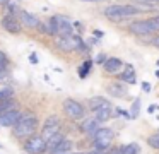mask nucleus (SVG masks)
Returning <instances> with one entry per match:
<instances>
[{"instance_id": "nucleus-25", "label": "nucleus", "mask_w": 159, "mask_h": 154, "mask_svg": "<svg viewBox=\"0 0 159 154\" xmlns=\"http://www.w3.org/2000/svg\"><path fill=\"white\" fill-rule=\"evenodd\" d=\"M147 144L152 147V149L159 151V132H156V133H152V135H149V137H147Z\"/></svg>"}, {"instance_id": "nucleus-7", "label": "nucleus", "mask_w": 159, "mask_h": 154, "mask_svg": "<svg viewBox=\"0 0 159 154\" xmlns=\"http://www.w3.org/2000/svg\"><path fill=\"white\" fill-rule=\"evenodd\" d=\"M128 31L135 36H149V34L156 33L154 27H152L151 19H140V21H134V22L128 26Z\"/></svg>"}, {"instance_id": "nucleus-2", "label": "nucleus", "mask_w": 159, "mask_h": 154, "mask_svg": "<svg viewBox=\"0 0 159 154\" xmlns=\"http://www.w3.org/2000/svg\"><path fill=\"white\" fill-rule=\"evenodd\" d=\"M38 128V118L33 113H22L19 122L12 127V133L17 139H29Z\"/></svg>"}, {"instance_id": "nucleus-14", "label": "nucleus", "mask_w": 159, "mask_h": 154, "mask_svg": "<svg viewBox=\"0 0 159 154\" xmlns=\"http://www.w3.org/2000/svg\"><path fill=\"white\" fill-rule=\"evenodd\" d=\"M111 116H113V106L108 105V106H103V108L96 110L94 115H93V118L96 120L98 123H104V122H108Z\"/></svg>"}, {"instance_id": "nucleus-21", "label": "nucleus", "mask_w": 159, "mask_h": 154, "mask_svg": "<svg viewBox=\"0 0 159 154\" xmlns=\"http://www.w3.org/2000/svg\"><path fill=\"white\" fill-rule=\"evenodd\" d=\"M5 9H7L9 16H14L19 12V7H21V0H5Z\"/></svg>"}, {"instance_id": "nucleus-31", "label": "nucleus", "mask_w": 159, "mask_h": 154, "mask_svg": "<svg viewBox=\"0 0 159 154\" xmlns=\"http://www.w3.org/2000/svg\"><path fill=\"white\" fill-rule=\"evenodd\" d=\"M106 55H104V53H99V55H98V57H96V60H94V62H96V63H104V60H106Z\"/></svg>"}, {"instance_id": "nucleus-43", "label": "nucleus", "mask_w": 159, "mask_h": 154, "mask_svg": "<svg viewBox=\"0 0 159 154\" xmlns=\"http://www.w3.org/2000/svg\"><path fill=\"white\" fill-rule=\"evenodd\" d=\"M157 65H159V60H157Z\"/></svg>"}, {"instance_id": "nucleus-40", "label": "nucleus", "mask_w": 159, "mask_h": 154, "mask_svg": "<svg viewBox=\"0 0 159 154\" xmlns=\"http://www.w3.org/2000/svg\"><path fill=\"white\" fill-rule=\"evenodd\" d=\"M82 2H99V0H82Z\"/></svg>"}, {"instance_id": "nucleus-16", "label": "nucleus", "mask_w": 159, "mask_h": 154, "mask_svg": "<svg viewBox=\"0 0 159 154\" xmlns=\"http://www.w3.org/2000/svg\"><path fill=\"white\" fill-rule=\"evenodd\" d=\"M99 127H101V123H98L93 116H91V118H87V120H84V122L80 123V130H82L84 133H87V135H91V137L96 133V130L99 128Z\"/></svg>"}, {"instance_id": "nucleus-24", "label": "nucleus", "mask_w": 159, "mask_h": 154, "mask_svg": "<svg viewBox=\"0 0 159 154\" xmlns=\"http://www.w3.org/2000/svg\"><path fill=\"white\" fill-rule=\"evenodd\" d=\"M128 115H130V118H137V116L140 115V99L139 98L132 103V108H130V113H128Z\"/></svg>"}, {"instance_id": "nucleus-32", "label": "nucleus", "mask_w": 159, "mask_h": 154, "mask_svg": "<svg viewBox=\"0 0 159 154\" xmlns=\"http://www.w3.org/2000/svg\"><path fill=\"white\" fill-rule=\"evenodd\" d=\"M151 89H152V86L149 82H142V91L144 92H151Z\"/></svg>"}, {"instance_id": "nucleus-9", "label": "nucleus", "mask_w": 159, "mask_h": 154, "mask_svg": "<svg viewBox=\"0 0 159 154\" xmlns=\"http://www.w3.org/2000/svg\"><path fill=\"white\" fill-rule=\"evenodd\" d=\"M60 127H62V122H60V118L57 115H50L48 118L45 120V123H43V128H41V137L43 139H50V137L53 135V133L60 132Z\"/></svg>"}, {"instance_id": "nucleus-22", "label": "nucleus", "mask_w": 159, "mask_h": 154, "mask_svg": "<svg viewBox=\"0 0 159 154\" xmlns=\"http://www.w3.org/2000/svg\"><path fill=\"white\" fill-rule=\"evenodd\" d=\"M91 67H93V60H86L82 62V65L79 67V77L80 79H86L91 72Z\"/></svg>"}, {"instance_id": "nucleus-18", "label": "nucleus", "mask_w": 159, "mask_h": 154, "mask_svg": "<svg viewBox=\"0 0 159 154\" xmlns=\"http://www.w3.org/2000/svg\"><path fill=\"white\" fill-rule=\"evenodd\" d=\"M63 139H65V137H63V133H62V132H57V133H53V135L50 137V139H46V152L52 154V151L55 149V147L58 146V144L62 142Z\"/></svg>"}, {"instance_id": "nucleus-10", "label": "nucleus", "mask_w": 159, "mask_h": 154, "mask_svg": "<svg viewBox=\"0 0 159 154\" xmlns=\"http://www.w3.org/2000/svg\"><path fill=\"white\" fill-rule=\"evenodd\" d=\"M0 24H2V27H4L7 33H11V34H21L22 33L21 22H19L14 16H9V14H7V16H4V17H2V21H0Z\"/></svg>"}, {"instance_id": "nucleus-38", "label": "nucleus", "mask_w": 159, "mask_h": 154, "mask_svg": "<svg viewBox=\"0 0 159 154\" xmlns=\"http://www.w3.org/2000/svg\"><path fill=\"white\" fill-rule=\"evenodd\" d=\"M157 110V106H149V113H152V111H156Z\"/></svg>"}, {"instance_id": "nucleus-27", "label": "nucleus", "mask_w": 159, "mask_h": 154, "mask_svg": "<svg viewBox=\"0 0 159 154\" xmlns=\"http://www.w3.org/2000/svg\"><path fill=\"white\" fill-rule=\"evenodd\" d=\"M12 96H14L12 87H2V89H0V101H4V99H11Z\"/></svg>"}, {"instance_id": "nucleus-3", "label": "nucleus", "mask_w": 159, "mask_h": 154, "mask_svg": "<svg viewBox=\"0 0 159 154\" xmlns=\"http://www.w3.org/2000/svg\"><path fill=\"white\" fill-rule=\"evenodd\" d=\"M55 44L58 50L65 51V53H70V51H86L89 50V46H86L80 36L77 34H72V36H58L55 40Z\"/></svg>"}, {"instance_id": "nucleus-23", "label": "nucleus", "mask_w": 159, "mask_h": 154, "mask_svg": "<svg viewBox=\"0 0 159 154\" xmlns=\"http://www.w3.org/2000/svg\"><path fill=\"white\" fill-rule=\"evenodd\" d=\"M123 154H140V146L135 142H130L123 146Z\"/></svg>"}, {"instance_id": "nucleus-34", "label": "nucleus", "mask_w": 159, "mask_h": 154, "mask_svg": "<svg viewBox=\"0 0 159 154\" xmlns=\"http://www.w3.org/2000/svg\"><path fill=\"white\" fill-rule=\"evenodd\" d=\"M29 62H31V63H38V55H36V53H31V55H29Z\"/></svg>"}, {"instance_id": "nucleus-35", "label": "nucleus", "mask_w": 159, "mask_h": 154, "mask_svg": "<svg viewBox=\"0 0 159 154\" xmlns=\"http://www.w3.org/2000/svg\"><path fill=\"white\" fill-rule=\"evenodd\" d=\"M152 44H154L156 48H159V34H157V36L154 38V40H152Z\"/></svg>"}, {"instance_id": "nucleus-19", "label": "nucleus", "mask_w": 159, "mask_h": 154, "mask_svg": "<svg viewBox=\"0 0 159 154\" xmlns=\"http://www.w3.org/2000/svg\"><path fill=\"white\" fill-rule=\"evenodd\" d=\"M72 147H74V142H72V140L63 139L62 142H60L58 146H57L55 149L52 151V154H67V152H70V151H72Z\"/></svg>"}, {"instance_id": "nucleus-42", "label": "nucleus", "mask_w": 159, "mask_h": 154, "mask_svg": "<svg viewBox=\"0 0 159 154\" xmlns=\"http://www.w3.org/2000/svg\"><path fill=\"white\" fill-rule=\"evenodd\" d=\"M4 3H5V0H0V5H4Z\"/></svg>"}, {"instance_id": "nucleus-41", "label": "nucleus", "mask_w": 159, "mask_h": 154, "mask_svg": "<svg viewBox=\"0 0 159 154\" xmlns=\"http://www.w3.org/2000/svg\"><path fill=\"white\" fill-rule=\"evenodd\" d=\"M156 77H157V79H159V70H156Z\"/></svg>"}, {"instance_id": "nucleus-8", "label": "nucleus", "mask_w": 159, "mask_h": 154, "mask_svg": "<svg viewBox=\"0 0 159 154\" xmlns=\"http://www.w3.org/2000/svg\"><path fill=\"white\" fill-rule=\"evenodd\" d=\"M24 151L29 154H43L46 152V140L41 135H31L24 142Z\"/></svg>"}, {"instance_id": "nucleus-13", "label": "nucleus", "mask_w": 159, "mask_h": 154, "mask_svg": "<svg viewBox=\"0 0 159 154\" xmlns=\"http://www.w3.org/2000/svg\"><path fill=\"white\" fill-rule=\"evenodd\" d=\"M103 67H104V72H106V74H116V72L121 70V67H123V60L118 58V57H110V58L104 60Z\"/></svg>"}, {"instance_id": "nucleus-29", "label": "nucleus", "mask_w": 159, "mask_h": 154, "mask_svg": "<svg viewBox=\"0 0 159 154\" xmlns=\"http://www.w3.org/2000/svg\"><path fill=\"white\" fill-rule=\"evenodd\" d=\"M137 3H140V5H147V7H156L159 3V0H135Z\"/></svg>"}, {"instance_id": "nucleus-15", "label": "nucleus", "mask_w": 159, "mask_h": 154, "mask_svg": "<svg viewBox=\"0 0 159 154\" xmlns=\"http://www.w3.org/2000/svg\"><path fill=\"white\" fill-rule=\"evenodd\" d=\"M120 82H123V84H135L137 82V74H135L134 65H125L123 72L120 74Z\"/></svg>"}, {"instance_id": "nucleus-33", "label": "nucleus", "mask_w": 159, "mask_h": 154, "mask_svg": "<svg viewBox=\"0 0 159 154\" xmlns=\"http://www.w3.org/2000/svg\"><path fill=\"white\" fill-rule=\"evenodd\" d=\"M108 154H123V147H115V149H111Z\"/></svg>"}, {"instance_id": "nucleus-37", "label": "nucleus", "mask_w": 159, "mask_h": 154, "mask_svg": "<svg viewBox=\"0 0 159 154\" xmlns=\"http://www.w3.org/2000/svg\"><path fill=\"white\" fill-rule=\"evenodd\" d=\"M86 154H103V152H101V151H96V149H94V151H91V152H86Z\"/></svg>"}, {"instance_id": "nucleus-17", "label": "nucleus", "mask_w": 159, "mask_h": 154, "mask_svg": "<svg viewBox=\"0 0 159 154\" xmlns=\"http://www.w3.org/2000/svg\"><path fill=\"white\" fill-rule=\"evenodd\" d=\"M108 92H110L111 96H115V98H123V96H127L128 89L123 86V82H113V84H108Z\"/></svg>"}, {"instance_id": "nucleus-20", "label": "nucleus", "mask_w": 159, "mask_h": 154, "mask_svg": "<svg viewBox=\"0 0 159 154\" xmlns=\"http://www.w3.org/2000/svg\"><path fill=\"white\" fill-rule=\"evenodd\" d=\"M108 105H111V103L108 101L106 98H103V96H94V98L89 99V108L93 110V111L103 108V106H108Z\"/></svg>"}, {"instance_id": "nucleus-4", "label": "nucleus", "mask_w": 159, "mask_h": 154, "mask_svg": "<svg viewBox=\"0 0 159 154\" xmlns=\"http://www.w3.org/2000/svg\"><path fill=\"white\" fill-rule=\"evenodd\" d=\"M93 139H94V149L104 152L111 147V142L115 140V132L110 127H99L96 130V133L93 135Z\"/></svg>"}, {"instance_id": "nucleus-12", "label": "nucleus", "mask_w": 159, "mask_h": 154, "mask_svg": "<svg viewBox=\"0 0 159 154\" xmlns=\"http://www.w3.org/2000/svg\"><path fill=\"white\" fill-rule=\"evenodd\" d=\"M19 22H21V26H26L29 29H36L39 26V19L28 10H19Z\"/></svg>"}, {"instance_id": "nucleus-26", "label": "nucleus", "mask_w": 159, "mask_h": 154, "mask_svg": "<svg viewBox=\"0 0 159 154\" xmlns=\"http://www.w3.org/2000/svg\"><path fill=\"white\" fill-rule=\"evenodd\" d=\"M14 108V98L11 99H4V101H0V113L7 111V110H12Z\"/></svg>"}, {"instance_id": "nucleus-39", "label": "nucleus", "mask_w": 159, "mask_h": 154, "mask_svg": "<svg viewBox=\"0 0 159 154\" xmlns=\"http://www.w3.org/2000/svg\"><path fill=\"white\" fill-rule=\"evenodd\" d=\"M4 77H5V72H2V70H0V81H2Z\"/></svg>"}, {"instance_id": "nucleus-28", "label": "nucleus", "mask_w": 159, "mask_h": 154, "mask_svg": "<svg viewBox=\"0 0 159 154\" xmlns=\"http://www.w3.org/2000/svg\"><path fill=\"white\" fill-rule=\"evenodd\" d=\"M9 67V58H7V55L4 53V51H0V70L2 72H5V68Z\"/></svg>"}, {"instance_id": "nucleus-11", "label": "nucleus", "mask_w": 159, "mask_h": 154, "mask_svg": "<svg viewBox=\"0 0 159 154\" xmlns=\"http://www.w3.org/2000/svg\"><path fill=\"white\" fill-rule=\"evenodd\" d=\"M22 113L17 111V110H7V111L0 113V125L2 127H14L16 123L19 122V118H21Z\"/></svg>"}, {"instance_id": "nucleus-6", "label": "nucleus", "mask_w": 159, "mask_h": 154, "mask_svg": "<svg viewBox=\"0 0 159 154\" xmlns=\"http://www.w3.org/2000/svg\"><path fill=\"white\" fill-rule=\"evenodd\" d=\"M52 19H53L55 27H57V36H72L75 33L72 21L67 16H53Z\"/></svg>"}, {"instance_id": "nucleus-30", "label": "nucleus", "mask_w": 159, "mask_h": 154, "mask_svg": "<svg viewBox=\"0 0 159 154\" xmlns=\"http://www.w3.org/2000/svg\"><path fill=\"white\" fill-rule=\"evenodd\" d=\"M149 19H151V22H152V27H154V31H156V33H159V16L149 17Z\"/></svg>"}, {"instance_id": "nucleus-36", "label": "nucleus", "mask_w": 159, "mask_h": 154, "mask_svg": "<svg viewBox=\"0 0 159 154\" xmlns=\"http://www.w3.org/2000/svg\"><path fill=\"white\" fill-rule=\"evenodd\" d=\"M103 31H99V29H96V31H94V36H96V38H103Z\"/></svg>"}, {"instance_id": "nucleus-5", "label": "nucleus", "mask_w": 159, "mask_h": 154, "mask_svg": "<svg viewBox=\"0 0 159 154\" xmlns=\"http://www.w3.org/2000/svg\"><path fill=\"white\" fill-rule=\"evenodd\" d=\"M63 113L69 116L70 120H82L86 116V108L75 99H65L63 101Z\"/></svg>"}, {"instance_id": "nucleus-1", "label": "nucleus", "mask_w": 159, "mask_h": 154, "mask_svg": "<svg viewBox=\"0 0 159 154\" xmlns=\"http://www.w3.org/2000/svg\"><path fill=\"white\" fill-rule=\"evenodd\" d=\"M144 12V9L137 5H130V3H115V5H108L104 9V16L110 21H123L128 17L139 16Z\"/></svg>"}]
</instances>
